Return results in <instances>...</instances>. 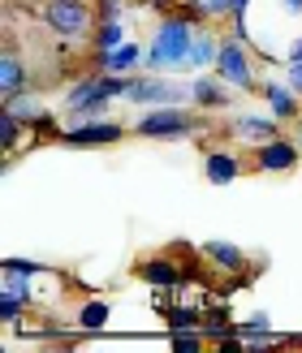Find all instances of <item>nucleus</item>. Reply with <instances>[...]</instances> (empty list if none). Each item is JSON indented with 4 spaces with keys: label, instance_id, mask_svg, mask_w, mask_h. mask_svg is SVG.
<instances>
[{
    "label": "nucleus",
    "instance_id": "1",
    "mask_svg": "<svg viewBox=\"0 0 302 353\" xmlns=\"http://www.w3.org/2000/svg\"><path fill=\"white\" fill-rule=\"evenodd\" d=\"M194 30H199V22H190L186 13H169L164 22L155 26V34H151V48H147V57H143V69H147V74L186 69V61H190V43H194Z\"/></svg>",
    "mask_w": 302,
    "mask_h": 353
},
{
    "label": "nucleus",
    "instance_id": "2",
    "mask_svg": "<svg viewBox=\"0 0 302 353\" xmlns=\"http://www.w3.org/2000/svg\"><path fill=\"white\" fill-rule=\"evenodd\" d=\"M130 78H134V74H130ZM130 78H126V74H104V69H100V74L74 82V86H69V95H65V112L74 117V121H91V117H100L113 99H126Z\"/></svg>",
    "mask_w": 302,
    "mask_h": 353
},
{
    "label": "nucleus",
    "instance_id": "3",
    "mask_svg": "<svg viewBox=\"0 0 302 353\" xmlns=\"http://www.w3.org/2000/svg\"><path fill=\"white\" fill-rule=\"evenodd\" d=\"M44 26L57 34L61 43H86L95 39V9L86 0H44Z\"/></svg>",
    "mask_w": 302,
    "mask_h": 353
},
{
    "label": "nucleus",
    "instance_id": "4",
    "mask_svg": "<svg viewBox=\"0 0 302 353\" xmlns=\"http://www.w3.org/2000/svg\"><path fill=\"white\" fill-rule=\"evenodd\" d=\"M203 130V117L199 112H186L182 103H164V108H151L147 117L134 121V134L138 138H151V143H177V138H190Z\"/></svg>",
    "mask_w": 302,
    "mask_h": 353
},
{
    "label": "nucleus",
    "instance_id": "5",
    "mask_svg": "<svg viewBox=\"0 0 302 353\" xmlns=\"http://www.w3.org/2000/svg\"><path fill=\"white\" fill-rule=\"evenodd\" d=\"M211 74L225 78L234 91H255L259 78H255V57H251V43L238 39V34H229L220 39V52H216V65H211Z\"/></svg>",
    "mask_w": 302,
    "mask_h": 353
},
{
    "label": "nucleus",
    "instance_id": "6",
    "mask_svg": "<svg viewBox=\"0 0 302 353\" xmlns=\"http://www.w3.org/2000/svg\"><path fill=\"white\" fill-rule=\"evenodd\" d=\"M126 99H130V103H147V108H164V103H182V99H190V86L164 82L160 74H134Z\"/></svg>",
    "mask_w": 302,
    "mask_h": 353
},
{
    "label": "nucleus",
    "instance_id": "7",
    "mask_svg": "<svg viewBox=\"0 0 302 353\" xmlns=\"http://www.w3.org/2000/svg\"><path fill=\"white\" fill-rule=\"evenodd\" d=\"M126 138V130L117 125V121H100V117H91V121H78V125H69L65 134H61V143L65 147H113V143H121Z\"/></svg>",
    "mask_w": 302,
    "mask_h": 353
},
{
    "label": "nucleus",
    "instance_id": "8",
    "mask_svg": "<svg viewBox=\"0 0 302 353\" xmlns=\"http://www.w3.org/2000/svg\"><path fill=\"white\" fill-rule=\"evenodd\" d=\"M190 103L199 112H225L229 103H234V86L225 78H216V74H199L190 82Z\"/></svg>",
    "mask_w": 302,
    "mask_h": 353
},
{
    "label": "nucleus",
    "instance_id": "9",
    "mask_svg": "<svg viewBox=\"0 0 302 353\" xmlns=\"http://www.w3.org/2000/svg\"><path fill=\"white\" fill-rule=\"evenodd\" d=\"M298 155H302L298 143L281 134V138H268V143L255 147V168L259 172H294L298 168Z\"/></svg>",
    "mask_w": 302,
    "mask_h": 353
},
{
    "label": "nucleus",
    "instance_id": "10",
    "mask_svg": "<svg viewBox=\"0 0 302 353\" xmlns=\"http://www.w3.org/2000/svg\"><path fill=\"white\" fill-rule=\"evenodd\" d=\"M26 86H30V65H22V57H17V48L9 39L5 43V57H0V99L26 91Z\"/></svg>",
    "mask_w": 302,
    "mask_h": 353
},
{
    "label": "nucleus",
    "instance_id": "11",
    "mask_svg": "<svg viewBox=\"0 0 302 353\" xmlns=\"http://www.w3.org/2000/svg\"><path fill=\"white\" fill-rule=\"evenodd\" d=\"M143 57H147V52L143 48H138V43H121V48H108V52H95V61H100V69H104V74H138V69H143Z\"/></svg>",
    "mask_w": 302,
    "mask_h": 353
},
{
    "label": "nucleus",
    "instance_id": "12",
    "mask_svg": "<svg viewBox=\"0 0 302 353\" xmlns=\"http://www.w3.org/2000/svg\"><path fill=\"white\" fill-rule=\"evenodd\" d=\"M263 99H268V112L276 121H298L302 117V95L290 82H263Z\"/></svg>",
    "mask_w": 302,
    "mask_h": 353
},
{
    "label": "nucleus",
    "instance_id": "13",
    "mask_svg": "<svg viewBox=\"0 0 302 353\" xmlns=\"http://www.w3.org/2000/svg\"><path fill=\"white\" fill-rule=\"evenodd\" d=\"M134 272L143 276L151 289H160V293H164V289H177V285L186 280V276H182V268H177V263H173L169 254H160V259H143Z\"/></svg>",
    "mask_w": 302,
    "mask_h": 353
},
{
    "label": "nucleus",
    "instance_id": "14",
    "mask_svg": "<svg viewBox=\"0 0 302 353\" xmlns=\"http://www.w3.org/2000/svg\"><path fill=\"white\" fill-rule=\"evenodd\" d=\"M203 176L211 185H234L238 176H242V160L238 155H229V151H207L203 155Z\"/></svg>",
    "mask_w": 302,
    "mask_h": 353
},
{
    "label": "nucleus",
    "instance_id": "15",
    "mask_svg": "<svg viewBox=\"0 0 302 353\" xmlns=\"http://www.w3.org/2000/svg\"><path fill=\"white\" fill-rule=\"evenodd\" d=\"M234 134L259 147V143H268V138H281V121L276 117H251V112H242V117H234Z\"/></svg>",
    "mask_w": 302,
    "mask_h": 353
},
{
    "label": "nucleus",
    "instance_id": "16",
    "mask_svg": "<svg viewBox=\"0 0 302 353\" xmlns=\"http://www.w3.org/2000/svg\"><path fill=\"white\" fill-rule=\"evenodd\" d=\"M203 259H211L220 272H246V250L242 245H234V241H220V237H211V241H203Z\"/></svg>",
    "mask_w": 302,
    "mask_h": 353
},
{
    "label": "nucleus",
    "instance_id": "17",
    "mask_svg": "<svg viewBox=\"0 0 302 353\" xmlns=\"http://www.w3.org/2000/svg\"><path fill=\"white\" fill-rule=\"evenodd\" d=\"M0 108H9L17 121H26V125L35 130L39 121L48 117V108H44V99L35 95V91H17V95H9V99H0Z\"/></svg>",
    "mask_w": 302,
    "mask_h": 353
},
{
    "label": "nucleus",
    "instance_id": "18",
    "mask_svg": "<svg viewBox=\"0 0 302 353\" xmlns=\"http://www.w3.org/2000/svg\"><path fill=\"white\" fill-rule=\"evenodd\" d=\"M216 52H220V39H216L207 26H199V30H194V43H190L186 69H207V65H216Z\"/></svg>",
    "mask_w": 302,
    "mask_h": 353
},
{
    "label": "nucleus",
    "instance_id": "19",
    "mask_svg": "<svg viewBox=\"0 0 302 353\" xmlns=\"http://www.w3.org/2000/svg\"><path fill=\"white\" fill-rule=\"evenodd\" d=\"M203 336H207V341H229V336H238V323L229 319L225 306H207V310H203Z\"/></svg>",
    "mask_w": 302,
    "mask_h": 353
},
{
    "label": "nucleus",
    "instance_id": "20",
    "mask_svg": "<svg viewBox=\"0 0 302 353\" xmlns=\"http://www.w3.org/2000/svg\"><path fill=\"white\" fill-rule=\"evenodd\" d=\"M160 314H164L169 332H182V327H203V310H199V306H160Z\"/></svg>",
    "mask_w": 302,
    "mask_h": 353
},
{
    "label": "nucleus",
    "instance_id": "21",
    "mask_svg": "<svg viewBox=\"0 0 302 353\" xmlns=\"http://www.w3.org/2000/svg\"><path fill=\"white\" fill-rule=\"evenodd\" d=\"M108 314H113L108 302H104V297H95V302H86V306L78 310V327H82V332H100L104 323H108Z\"/></svg>",
    "mask_w": 302,
    "mask_h": 353
},
{
    "label": "nucleus",
    "instance_id": "22",
    "mask_svg": "<svg viewBox=\"0 0 302 353\" xmlns=\"http://www.w3.org/2000/svg\"><path fill=\"white\" fill-rule=\"evenodd\" d=\"M22 130H30L26 121H17L9 108H0V147L13 151V147H17V138H22Z\"/></svg>",
    "mask_w": 302,
    "mask_h": 353
},
{
    "label": "nucleus",
    "instance_id": "23",
    "mask_svg": "<svg viewBox=\"0 0 302 353\" xmlns=\"http://www.w3.org/2000/svg\"><path fill=\"white\" fill-rule=\"evenodd\" d=\"M126 43V26L121 22H100L95 26V52H108V48H121Z\"/></svg>",
    "mask_w": 302,
    "mask_h": 353
},
{
    "label": "nucleus",
    "instance_id": "24",
    "mask_svg": "<svg viewBox=\"0 0 302 353\" xmlns=\"http://www.w3.org/2000/svg\"><path fill=\"white\" fill-rule=\"evenodd\" d=\"M0 272H5V276H22V280H35V276H48L52 268H44V263H30V259H5V263H0Z\"/></svg>",
    "mask_w": 302,
    "mask_h": 353
},
{
    "label": "nucleus",
    "instance_id": "25",
    "mask_svg": "<svg viewBox=\"0 0 302 353\" xmlns=\"http://www.w3.org/2000/svg\"><path fill=\"white\" fill-rule=\"evenodd\" d=\"M272 327V319H268V314H251V319H246V323H238V336H263V332H268Z\"/></svg>",
    "mask_w": 302,
    "mask_h": 353
},
{
    "label": "nucleus",
    "instance_id": "26",
    "mask_svg": "<svg viewBox=\"0 0 302 353\" xmlns=\"http://www.w3.org/2000/svg\"><path fill=\"white\" fill-rule=\"evenodd\" d=\"M121 13H126L121 0H100V22H121Z\"/></svg>",
    "mask_w": 302,
    "mask_h": 353
},
{
    "label": "nucleus",
    "instance_id": "27",
    "mask_svg": "<svg viewBox=\"0 0 302 353\" xmlns=\"http://www.w3.org/2000/svg\"><path fill=\"white\" fill-rule=\"evenodd\" d=\"M290 86L302 95V61H290Z\"/></svg>",
    "mask_w": 302,
    "mask_h": 353
},
{
    "label": "nucleus",
    "instance_id": "28",
    "mask_svg": "<svg viewBox=\"0 0 302 353\" xmlns=\"http://www.w3.org/2000/svg\"><path fill=\"white\" fill-rule=\"evenodd\" d=\"M246 9H251V0H229V17H246Z\"/></svg>",
    "mask_w": 302,
    "mask_h": 353
},
{
    "label": "nucleus",
    "instance_id": "29",
    "mask_svg": "<svg viewBox=\"0 0 302 353\" xmlns=\"http://www.w3.org/2000/svg\"><path fill=\"white\" fill-rule=\"evenodd\" d=\"M290 61H302V34H298V39L290 43Z\"/></svg>",
    "mask_w": 302,
    "mask_h": 353
},
{
    "label": "nucleus",
    "instance_id": "30",
    "mask_svg": "<svg viewBox=\"0 0 302 353\" xmlns=\"http://www.w3.org/2000/svg\"><path fill=\"white\" fill-rule=\"evenodd\" d=\"M281 5H285V9H290L294 17H302V0H281Z\"/></svg>",
    "mask_w": 302,
    "mask_h": 353
},
{
    "label": "nucleus",
    "instance_id": "31",
    "mask_svg": "<svg viewBox=\"0 0 302 353\" xmlns=\"http://www.w3.org/2000/svg\"><path fill=\"white\" fill-rule=\"evenodd\" d=\"M294 143H298V151H302V117L294 121Z\"/></svg>",
    "mask_w": 302,
    "mask_h": 353
},
{
    "label": "nucleus",
    "instance_id": "32",
    "mask_svg": "<svg viewBox=\"0 0 302 353\" xmlns=\"http://www.w3.org/2000/svg\"><path fill=\"white\" fill-rule=\"evenodd\" d=\"M155 5H160V9H173V0H155Z\"/></svg>",
    "mask_w": 302,
    "mask_h": 353
}]
</instances>
